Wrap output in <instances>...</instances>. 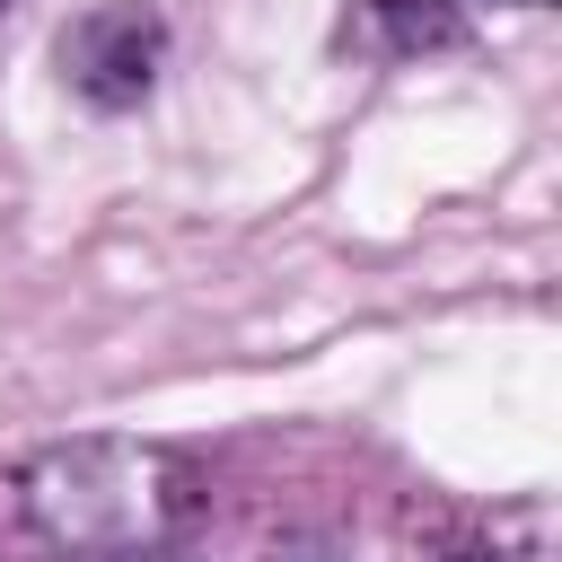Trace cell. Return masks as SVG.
Returning <instances> with one entry per match:
<instances>
[{
	"label": "cell",
	"instance_id": "cell-6",
	"mask_svg": "<svg viewBox=\"0 0 562 562\" xmlns=\"http://www.w3.org/2000/svg\"><path fill=\"white\" fill-rule=\"evenodd\" d=\"M0 9H9V0H0Z\"/></svg>",
	"mask_w": 562,
	"mask_h": 562
},
{
	"label": "cell",
	"instance_id": "cell-1",
	"mask_svg": "<svg viewBox=\"0 0 562 562\" xmlns=\"http://www.w3.org/2000/svg\"><path fill=\"white\" fill-rule=\"evenodd\" d=\"M9 509L70 562H132L211 518V483L167 439H44L9 474Z\"/></svg>",
	"mask_w": 562,
	"mask_h": 562
},
{
	"label": "cell",
	"instance_id": "cell-5",
	"mask_svg": "<svg viewBox=\"0 0 562 562\" xmlns=\"http://www.w3.org/2000/svg\"><path fill=\"white\" fill-rule=\"evenodd\" d=\"M501 9H553V0H501Z\"/></svg>",
	"mask_w": 562,
	"mask_h": 562
},
{
	"label": "cell",
	"instance_id": "cell-2",
	"mask_svg": "<svg viewBox=\"0 0 562 562\" xmlns=\"http://www.w3.org/2000/svg\"><path fill=\"white\" fill-rule=\"evenodd\" d=\"M53 61H61V88L97 114H132L158 97V70H167V18L158 0H88L61 35H53Z\"/></svg>",
	"mask_w": 562,
	"mask_h": 562
},
{
	"label": "cell",
	"instance_id": "cell-3",
	"mask_svg": "<svg viewBox=\"0 0 562 562\" xmlns=\"http://www.w3.org/2000/svg\"><path fill=\"white\" fill-rule=\"evenodd\" d=\"M360 44L386 53V61L457 53L465 44V9L457 0H360Z\"/></svg>",
	"mask_w": 562,
	"mask_h": 562
},
{
	"label": "cell",
	"instance_id": "cell-4",
	"mask_svg": "<svg viewBox=\"0 0 562 562\" xmlns=\"http://www.w3.org/2000/svg\"><path fill=\"white\" fill-rule=\"evenodd\" d=\"M272 562H334V544H316V536H290V544H272Z\"/></svg>",
	"mask_w": 562,
	"mask_h": 562
}]
</instances>
